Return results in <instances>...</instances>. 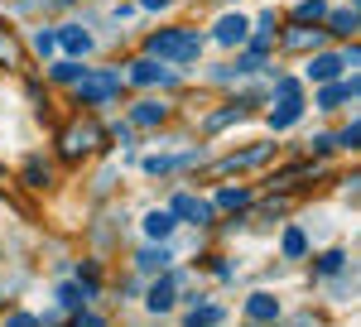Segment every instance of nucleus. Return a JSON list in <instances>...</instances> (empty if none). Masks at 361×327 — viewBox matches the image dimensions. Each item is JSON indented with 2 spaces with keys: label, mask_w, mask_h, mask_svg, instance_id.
<instances>
[{
  "label": "nucleus",
  "mask_w": 361,
  "mask_h": 327,
  "mask_svg": "<svg viewBox=\"0 0 361 327\" xmlns=\"http://www.w3.org/2000/svg\"><path fill=\"white\" fill-rule=\"evenodd\" d=\"M149 54L169 58V63H193L202 54V34L197 29H164V34L149 39Z\"/></svg>",
  "instance_id": "f257e3e1"
},
{
  "label": "nucleus",
  "mask_w": 361,
  "mask_h": 327,
  "mask_svg": "<svg viewBox=\"0 0 361 327\" xmlns=\"http://www.w3.org/2000/svg\"><path fill=\"white\" fill-rule=\"evenodd\" d=\"M116 87H121V73L116 68H102V73H82L78 78V97L82 101H111Z\"/></svg>",
  "instance_id": "f03ea898"
},
{
  "label": "nucleus",
  "mask_w": 361,
  "mask_h": 327,
  "mask_svg": "<svg viewBox=\"0 0 361 327\" xmlns=\"http://www.w3.org/2000/svg\"><path fill=\"white\" fill-rule=\"evenodd\" d=\"M130 82L135 87H173V73L164 68V58H145L130 68Z\"/></svg>",
  "instance_id": "7ed1b4c3"
},
{
  "label": "nucleus",
  "mask_w": 361,
  "mask_h": 327,
  "mask_svg": "<svg viewBox=\"0 0 361 327\" xmlns=\"http://www.w3.org/2000/svg\"><path fill=\"white\" fill-rule=\"evenodd\" d=\"M173 299H178V274H164V279H154V289H149V313H169L173 308Z\"/></svg>",
  "instance_id": "20e7f679"
},
{
  "label": "nucleus",
  "mask_w": 361,
  "mask_h": 327,
  "mask_svg": "<svg viewBox=\"0 0 361 327\" xmlns=\"http://www.w3.org/2000/svg\"><path fill=\"white\" fill-rule=\"evenodd\" d=\"M270 154H275L270 144H250V149H241V154H226V159L217 164L212 173H236V168H246V164H265Z\"/></svg>",
  "instance_id": "39448f33"
},
{
  "label": "nucleus",
  "mask_w": 361,
  "mask_h": 327,
  "mask_svg": "<svg viewBox=\"0 0 361 327\" xmlns=\"http://www.w3.org/2000/svg\"><path fill=\"white\" fill-rule=\"evenodd\" d=\"M246 318L250 323H275L279 318V299H270V294H250L246 299Z\"/></svg>",
  "instance_id": "423d86ee"
},
{
  "label": "nucleus",
  "mask_w": 361,
  "mask_h": 327,
  "mask_svg": "<svg viewBox=\"0 0 361 327\" xmlns=\"http://www.w3.org/2000/svg\"><path fill=\"white\" fill-rule=\"evenodd\" d=\"M173 217H183V221H207V217H212V207H207L202 197L178 192V197H173Z\"/></svg>",
  "instance_id": "0eeeda50"
},
{
  "label": "nucleus",
  "mask_w": 361,
  "mask_h": 327,
  "mask_svg": "<svg viewBox=\"0 0 361 327\" xmlns=\"http://www.w3.org/2000/svg\"><path fill=\"white\" fill-rule=\"evenodd\" d=\"M58 49H68V54L87 58V54H92V34H87L82 25H68L63 34H58Z\"/></svg>",
  "instance_id": "6e6552de"
},
{
  "label": "nucleus",
  "mask_w": 361,
  "mask_h": 327,
  "mask_svg": "<svg viewBox=\"0 0 361 327\" xmlns=\"http://www.w3.org/2000/svg\"><path fill=\"white\" fill-rule=\"evenodd\" d=\"M299 116H304V101H299V97H279V106L270 111V125H275V130H289Z\"/></svg>",
  "instance_id": "1a4fd4ad"
},
{
  "label": "nucleus",
  "mask_w": 361,
  "mask_h": 327,
  "mask_svg": "<svg viewBox=\"0 0 361 327\" xmlns=\"http://www.w3.org/2000/svg\"><path fill=\"white\" fill-rule=\"evenodd\" d=\"M92 144H97V125H73V135H63V154L78 159V154L92 149Z\"/></svg>",
  "instance_id": "9d476101"
},
{
  "label": "nucleus",
  "mask_w": 361,
  "mask_h": 327,
  "mask_svg": "<svg viewBox=\"0 0 361 327\" xmlns=\"http://www.w3.org/2000/svg\"><path fill=\"white\" fill-rule=\"evenodd\" d=\"M246 34H250L246 15H226L222 25L212 29V39H217V44H241V39H246Z\"/></svg>",
  "instance_id": "9b49d317"
},
{
  "label": "nucleus",
  "mask_w": 361,
  "mask_h": 327,
  "mask_svg": "<svg viewBox=\"0 0 361 327\" xmlns=\"http://www.w3.org/2000/svg\"><path fill=\"white\" fill-rule=\"evenodd\" d=\"M169 260H173V250H169V245H159V241H154V245H145V250L135 255V265H140V270H169Z\"/></svg>",
  "instance_id": "f8f14e48"
},
{
  "label": "nucleus",
  "mask_w": 361,
  "mask_h": 327,
  "mask_svg": "<svg viewBox=\"0 0 361 327\" xmlns=\"http://www.w3.org/2000/svg\"><path fill=\"white\" fill-rule=\"evenodd\" d=\"M352 92H357V82H337V78H333L323 92H318V106H323V111H328V106H342Z\"/></svg>",
  "instance_id": "ddd939ff"
},
{
  "label": "nucleus",
  "mask_w": 361,
  "mask_h": 327,
  "mask_svg": "<svg viewBox=\"0 0 361 327\" xmlns=\"http://www.w3.org/2000/svg\"><path fill=\"white\" fill-rule=\"evenodd\" d=\"M337 73H342V58H333V54H323V58L308 63V78H313V82H333Z\"/></svg>",
  "instance_id": "4468645a"
},
{
  "label": "nucleus",
  "mask_w": 361,
  "mask_h": 327,
  "mask_svg": "<svg viewBox=\"0 0 361 327\" xmlns=\"http://www.w3.org/2000/svg\"><path fill=\"white\" fill-rule=\"evenodd\" d=\"M169 231H173V212H149L145 217V236L149 241H169Z\"/></svg>",
  "instance_id": "2eb2a0df"
},
{
  "label": "nucleus",
  "mask_w": 361,
  "mask_h": 327,
  "mask_svg": "<svg viewBox=\"0 0 361 327\" xmlns=\"http://www.w3.org/2000/svg\"><path fill=\"white\" fill-rule=\"evenodd\" d=\"M217 207H222V212H246L250 192L246 188H222V192H217Z\"/></svg>",
  "instance_id": "dca6fc26"
},
{
  "label": "nucleus",
  "mask_w": 361,
  "mask_h": 327,
  "mask_svg": "<svg viewBox=\"0 0 361 327\" xmlns=\"http://www.w3.org/2000/svg\"><path fill=\"white\" fill-rule=\"evenodd\" d=\"M92 294H97V284H63V289H58V303H63V308H78V303L92 299Z\"/></svg>",
  "instance_id": "f3484780"
},
{
  "label": "nucleus",
  "mask_w": 361,
  "mask_h": 327,
  "mask_svg": "<svg viewBox=\"0 0 361 327\" xmlns=\"http://www.w3.org/2000/svg\"><path fill=\"white\" fill-rule=\"evenodd\" d=\"M130 121H135V125H159V121H164V101H145V106H135Z\"/></svg>",
  "instance_id": "a211bd4d"
},
{
  "label": "nucleus",
  "mask_w": 361,
  "mask_h": 327,
  "mask_svg": "<svg viewBox=\"0 0 361 327\" xmlns=\"http://www.w3.org/2000/svg\"><path fill=\"white\" fill-rule=\"evenodd\" d=\"M323 15H328V5H323V0H304V5L294 10V20H304V25H318Z\"/></svg>",
  "instance_id": "6ab92c4d"
},
{
  "label": "nucleus",
  "mask_w": 361,
  "mask_h": 327,
  "mask_svg": "<svg viewBox=\"0 0 361 327\" xmlns=\"http://www.w3.org/2000/svg\"><path fill=\"white\" fill-rule=\"evenodd\" d=\"M188 323H193V327H202V323H222V308H217V303H197L193 313H188Z\"/></svg>",
  "instance_id": "aec40b11"
},
{
  "label": "nucleus",
  "mask_w": 361,
  "mask_h": 327,
  "mask_svg": "<svg viewBox=\"0 0 361 327\" xmlns=\"http://www.w3.org/2000/svg\"><path fill=\"white\" fill-rule=\"evenodd\" d=\"M304 250H308L304 231H299V226H289V231H284V255H289V260H299V255H304Z\"/></svg>",
  "instance_id": "412c9836"
},
{
  "label": "nucleus",
  "mask_w": 361,
  "mask_h": 327,
  "mask_svg": "<svg viewBox=\"0 0 361 327\" xmlns=\"http://www.w3.org/2000/svg\"><path fill=\"white\" fill-rule=\"evenodd\" d=\"M328 15H333L328 25H333L337 34H352V29H357V15H352V10H328Z\"/></svg>",
  "instance_id": "4be33fe9"
},
{
  "label": "nucleus",
  "mask_w": 361,
  "mask_h": 327,
  "mask_svg": "<svg viewBox=\"0 0 361 327\" xmlns=\"http://www.w3.org/2000/svg\"><path fill=\"white\" fill-rule=\"evenodd\" d=\"M34 49H39V54L49 58V54L58 49V34H49V29H44V34H34Z\"/></svg>",
  "instance_id": "5701e85b"
},
{
  "label": "nucleus",
  "mask_w": 361,
  "mask_h": 327,
  "mask_svg": "<svg viewBox=\"0 0 361 327\" xmlns=\"http://www.w3.org/2000/svg\"><path fill=\"white\" fill-rule=\"evenodd\" d=\"M54 78H58V82H78V78H82V68H78V63H58Z\"/></svg>",
  "instance_id": "b1692460"
},
{
  "label": "nucleus",
  "mask_w": 361,
  "mask_h": 327,
  "mask_svg": "<svg viewBox=\"0 0 361 327\" xmlns=\"http://www.w3.org/2000/svg\"><path fill=\"white\" fill-rule=\"evenodd\" d=\"M73 323H78V327H106V318H102V313H87V308H82V313H73Z\"/></svg>",
  "instance_id": "393cba45"
},
{
  "label": "nucleus",
  "mask_w": 361,
  "mask_h": 327,
  "mask_svg": "<svg viewBox=\"0 0 361 327\" xmlns=\"http://www.w3.org/2000/svg\"><path fill=\"white\" fill-rule=\"evenodd\" d=\"M284 44H294V49H299V44H318V34H308V29H289Z\"/></svg>",
  "instance_id": "a878e982"
},
{
  "label": "nucleus",
  "mask_w": 361,
  "mask_h": 327,
  "mask_svg": "<svg viewBox=\"0 0 361 327\" xmlns=\"http://www.w3.org/2000/svg\"><path fill=\"white\" fill-rule=\"evenodd\" d=\"M29 188H44V183H49V173H44V164H29Z\"/></svg>",
  "instance_id": "bb28decb"
},
{
  "label": "nucleus",
  "mask_w": 361,
  "mask_h": 327,
  "mask_svg": "<svg viewBox=\"0 0 361 327\" xmlns=\"http://www.w3.org/2000/svg\"><path fill=\"white\" fill-rule=\"evenodd\" d=\"M333 144H347V149H352V144H361V121H357V125H347V130H342V140H333Z\"/></svg>",
  "instance_id": "cd10ccee"
},
{
  "label": "nucleus",
  "mask_w": 361,
  "mask_h": 327,
  "mask_svg": "<svg viewBox=\"0 0 361 327\" xmlns=\"http://www.w3.org/2000/svg\"><path fill=\"white\" fill-rule=\"evenodd\" d=\"M342 260H347V255H342V250H333V255H323V265H318V270L333 274V270H342Z\"/></svg>",
  "instance_id": "c85d7f7f"
},
{
  "label": "nucleus",
  "mask_w": 361,
  "mask_h": 327,
  "mask_svg": "<svg viewBox=\"0 0 361 327\" xmlns=\"http://www.w3.org/2000/svg\"><path fill=\"white\" fill-rule=\"evenodd\" d=\"M275 97H299V82H294V78H279V87H275Z\"/></svg>",
  "instance_id": "c756f323"
},
{
  "label": "nucleus",
  "mask_w": 361,
  "mask_h": 327,
  "mask_svg": "<svg viewBox=\"0 0 361 327\" xmlns=\"http://www.w3.org/2000/svg\"><path fill=\"white\" fill-rule=\"evenodd\" d=\"M34 323H39L34 313H15V318H10V327H34Z\"/></svg>",
  "instance_id": "7c9ffc66"
},
{
  "label": "nucleus",
  "mask_w": 361,
  "mask_h": 327,
  "mask_svg": "<svg viewBox=\"0 0 361 327\" xmlns=\"http://www.w3.org/2000/svg\"><path fill=\"white\" fill-rule=\"evenodd\" d=\"M10 58H15V44H10V39L0 34V63H10Z\"/></svg>",
  "instance_id": "2f4dec72"
},
{
  "label": "nucleus",
  "mask_w": 361,
  "mask_h": 327,
  "mask_svg": "<svg viewBox=\"0 0 361 327\" xmlns=\"http://www.w3.org/2000/svg\"><path fill=\"white\" fill-rule=\"evenodd\" d=\"M140 5H145V10H164L169 0H140Z\"/></svg>",
  "instance_id": "473e14b6"
}]
</instances>
